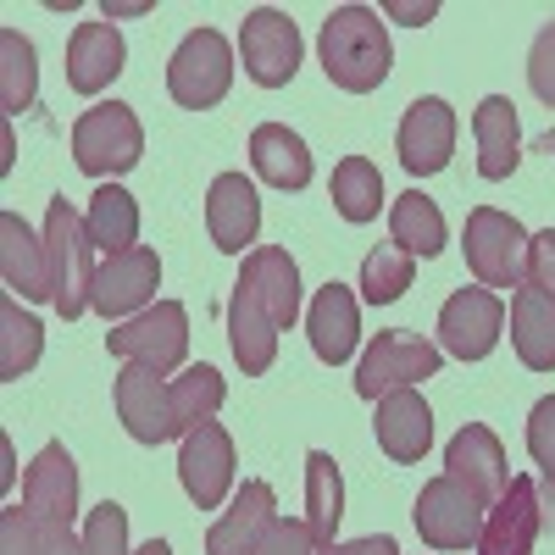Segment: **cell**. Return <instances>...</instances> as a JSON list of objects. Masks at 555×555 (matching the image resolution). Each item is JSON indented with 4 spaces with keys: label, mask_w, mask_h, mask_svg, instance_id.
Segmentation results:
<instances>
[{
    "label": "cell",
    "mask_w": 555,
    "mask_h": 555,
    "mask_svg": "<svg viewBox=\"0 0 555 555\" xmlns=\"http://www.w3.org/2000/svg\"><path fill=\"white\" fill-rule=\"evenodd\" d=\"M206 228H211V245L228 256H250L245 245H256L261 234V195L245 172H222L206 195Z\"/></svg>",
    "instance_id": "2e32d148"
},
{
    "label": "cell",
    "mask_w": 555,
    "mask_h": 555,
    "mask_svg": "<svg viewBox=\"0 0 555 555\" xmlns=\"http://www.w3.org/2000/svg\"><path fill=\"white\" fill-rule=\"evenodd\" d=\"M117 416L122 428L139 439V444H167L178 439V416H172V384L167 373H156V366H139L128 361L117 373Z\"/></svg>",
    "instance_id": "30bf717a"
},
{
    "label": "cell",
    "mask_w": 555,
    "mask_h": 555,
    "mask_svg": "<svg viewBox=\"0 0 555 555\" xmlns=\"http://www.w3.org/2000/svg\"><path fill=\"white\" fill-rule=\"evenodd\" d=\"M544 145H550V151H555V133H550V139H544Z\"/></svg>",
    "instance_id": "c3c4849f"
},
{
    "label": "cell",
    "mask_w": 555,
    "mask_h": 555,
    "mask_svg": "<svg viewBox=\"0 0 555 555\" xmlns=\"http://www.w3.org/2000/svg\"><path fill=\"white\" fill-rule=\"evenodd\" d=\"M139 156H145V128H139L133 106L101 101V106H89L73 122V162H78V172L122 178V172L139 167Z\"/></svg>",
    "instance_id": "3957f363"
},
{
    "label": "cell",
    "mask_w": 555,
    "mask_h": 555,
    "mask_svg": "<svg viewBox=\"0 0 555 555\" xmlns=\"http://www.w3.org/2000/svg\"><path fill=\"white\" fill-rule=\"evenodd\" d=\"M528 450L539 461V473L550 483V500H555V395H544L528 416Z\"/></svg>",
    "instance_id": "74e56055"
},
{
    "label": "cell",
    "mask_w": 555,
    "mask_h": 555,
    "mask_svg": "<svg viewBox=\"0 0 555 555\" xmlns=\"http://www.w3.org/2000/svg\"><path fill=\"white\" fill-rule=\"evenodd\" d=\"M156 284H162V261H156V250L151 245H133V250H122V256H106L101 261V272H95V311L112 322V317H139L151 306V295H156Z\"/></svg>",
    "instance_id": "9a60e30c"
},
{
    "label": "cell",
    "mask_w": 555,
    "mask_h": 555,
    "mask_svg": "<svg viewBox=\"0 0 555 555\" xmlns=\"http://www.w3.org/2000/svg\"><path fill=\"white\" fill-rule=\"evenodd\" d=\"M228 345H234V361L245 366V378H261L278 361V322L245 284H234V300H228Z\"/></svg>",
    "instance_id": "484cf974"
},
{
    "label": "cell",
    "mask_w": 555,
    "mask_h": 555,
    "mask_svg": "<svg viewBox=\"0 0 555 555\" xmlns=\"http://www.w3.org/2000/svg\"><path fill=\"white\" fill-rule=\"evenodd\" d=\"M378 444L389 461H400V467H411V461H423L428 444H434V411L428 400L416 389H395L378 400V423H373Z\"/></svg>",
    "instance_id": "d6986e66"
},
{
    "label": "cell",
    "mask_w": 555,
    "mask_h": 555,
    "mask_svg": "<svg viewBox=\"0 0 555 555\" xmlns=\"http://www.w3.org/2000/svg\"><path fill=\"white\" fill-rule=\"evenodd\" d=\"M23 512L34 522H62L73 528L78 517V467H73V455L67 444H44L34 455V467L23 478Z\"/></svg>",
    "instance_id": "ac0fdd59"
},
{
    "label": "cell",
    "mask_w": 555,
    "mask_h": 555,
    "mask_svg": "<svg viewBox=\"0 0 555 555\" xmlns=\"http://www.w3.org/2000/svg\"><path fill=\"white\" fill-rule=\"evenodd\" d=\"M539 522H544V505H539L533 478H512V489H505L483 517L478 555H533Z\"/></svg>",
    "instance_id": "e0dca14e"
},
{
    "label": "cell",
    "mask_w": 555,
    "mask_h": 555,
    "mask_svg": "<svg viewBox=\"0 0 555 555\" xmlns=\"http://www.w3.org/2000/svg\"><path fill=\"white\" fill-rule=\"evenodd\" d=\"M106 350L122 356V361H139V366H156V373H172V366H183V356H190V311L178 300H156L139 317L117 322L106 334Z\"/></svg>",
    "instance_id": "8992f818"
},
{
    "label": "cell",
    "mask_w": 555,
    "mask_h": 555,
    "mask_svg": "<svg viewBox=\"0 0 555 555\" xmlns=\"http://www.w3.org/2000/svg\"><path fill=\"white\" fill-rule=\"evenodd\" d=\"M240 56H245V78L261 89H284L300 73V28L289 23V12L278 7H256L240 28Z\"/></svg>",
    "instance_id": "ba28073f"
},
{
    "label": "cell",
    "mask_w": 555,
    "mask_h": 555,
    "mask_svg": "<svg viewBox=\"0 0 555 555\" xmlns=\"http://www.w3.org/2000/svg\"><path fill=\"white\" fill-rule=\"evenodd\" d=\"M384 12H389V17H405V23H416V28H423V23H428V17H434L439 7H400V0H389Z\"/></svg>",
    "instance_id": "f6af8a7d"
},
{
    "label": "cell",
    "mask_w": 555,
    "mask_h": 555,
    "mask_svg": "<svg viewBox=\"0 0 555 555\" xmlns=\"http://www.w3.org/2000/svg\"><path fill=\"white\" fill-rule=\"evenodd\" d=\"M178 483H183V494H190L201 512H217L222 494L234 489V439H228L222 423H206L195 434H183Z\"/></svg>",
    "instance_id": "8fae6325"
},
{
    "label": "cell",
    "mask_w": 555,
    "mask_h": 555,
    "mask_svg": "<svg viewBox=\"0 0 555 555\" xmlns=\"http://www.w3.org/2000/svg\"><path fill=\"white\" fill-rule=\"evenodd\" d=\"M278 522V500H272V489L267 483H245L240 494H234V505L211 522V533H206V555H256V544H261V533Z\"/></svg>",
    "instance_id": "603a6c76"
},
{
    "label": "cell",
    "mask_w": 555,
    "mask_h": 555,
    "mask_svg": "<svg viewBox=\"0 0 555 555\" xmlns=\"http://www.w3.org/2000/svg\"><path fill=\"white\" fill-rule=\"evenodd\" d=\"M83 228L89 240H95L101 256H122L139 245V201L117 183H101L95 195H89V211H83Z\"/></svg>",
    "instance_id": "f546056e"
},
{
    "label": "cell",
    "mask_w": 555,
    "mask_h": 555,
    "mask_svg": "<svg viewBox=\"0 0 555 555\" xmlns=\"http://www.w3.org/2000/svg\"><path fill=\"white\" fill-rule=\"evenodd\" d=\"M34 555H83V533L62 522H34Z\"/></svg>",
    "instance_id": "7bdbcfd3"
},
{
    "label": "cell",
    "mask_w": 555,
    "mask_h": 555,
    "mask_svg": "<svg viewBox=\"0 0 555 555\" xmlns=\"http://www.w3.org/2000/svg\"><path fill=\"white\" fill-rule=\"evenodd\" d=\"M306 334H311L317 361H328V366L350 361V350H356V339H361V306H356V295L339 284V278L317 289V300H311V311H306Z\"/></svg>",
    "instance_id": "44dd1931"
},
{
    "label": "cell",
    "mask_w": 555,
    "mask_h": 555,
    "mask_svg": "<svg viewBox=\"0 0 555 555\" xmlns=\"http://www.w3.org/2000/svg\"><path fill=\"white\" fill-rule=\"evenodd\" d=\"M240 284L267 306V317L278 322V328H289V322L300 317V267L289 250H278V245H261L245 256L240 267Z\"/></svg>",
    "instance_id": "cb8c5ba5"
},
{
    "label": "cell",
    "mask_w": 555,
    "mask_h": 555,
    "mask_svg": "<svg viewBox=\"0 0 555 555\" xmlns=\"http://www.w3.org/2000/svg\"><path fill=\"white\" fill-rule=\"evenodd\" d=\"M250 167H256V178L272 183V190H306L311 183V151L284 122H261L250 133Z\"/></svg>",
    "instance_id": "4316f807"
},
{
    "label": "cell",
    "mask_w": 555,
    "mask_h": 555,
    "mask_svg": "<svg viewBox=\"0 0 555 555\" xmlns=\"http://www.w3.org/2000/svg\"><path fill=\"white\" fill-rule=\"evenodd\" d=\"M128 44L117 34V23H78L67 39V83L78 95H101V89L122 73Z\"/></svg>",
    "instance_id": "ffe728a7"
},
{
    "label": "cell",
    "mask_w": 555,
    "mask_h": 555,
    "mask_svg": "<svg viewBox=\"0 0 555 555\" xmlns=\"http://www.w3.org/2000/svg\"><path fill=\"white\" fill-rule=\"evenodd\" d=\"M395 145H400V167L405 172H416V178L444 172L450 151H455V112H450V101H439V95L411 101L405 117H400Z\"/></svg>",
    "instance_id": "5bb4252c"
},
{
    "label": "cell",
    "mask_w": 555,
    "mask_h": 555,
    "mask_svg": "<svg viewBox=\"0 0 555 555\" xmlns=\"http://www.w3.org/2000/svg\"><path fill=\"white\" fill-rule=\"evenodd\" d=\"M317 56H322V73H328L339 89H350V95H373V89L389 78V28L373 7H339L328 12V23H322L317 34Z\"/></svg>",
    "instance_id": "6da1fadb"
},
{
    "label": "cell",
    "mask_w": 555,
    "mask_h": 555,
    "mask_svg": "<svg viewBox=\"0 0 555 555\" xmlns=\"http://www.w3.org/2000/svg\"><path fill=\"white\" fill-rule=\"evenodd\" d=\"M145 12H151L145 0H133V7H106V23H112V17H145Z\"/></svg>",
    "instance_id": "bcb514c9"
},
{
    "label": "cell",
    "mask_w": 555,
    "mask_h": 555,
    "mask_svg": "<svg viewBox=\"0 0 555 555\" xmlns=\"http://www.w3.org/2000/svg\"><path fill=\"white\" fill-rule=\"evenodd\" d=\"M44 250H51V306L73 322L95 306L101 267H95V240H89V228L67 195H56L51 211H44Z\"/></svg>",
    "instance_id": "7a4b0ae2"
},
{
    "label": "cell",
    "mask_w": 555,
    "mask_h": 555,
    "mask_svg": "<svg viewBox=\"0 0 555 555\" xmlns=\"http://www.w3.org/2000/svg\"><path fill=\"white\" fill-rule=\"evenodd\" d=\"M334 206L345 222H373L384 206V172L366 156H345L334 167Z\"/></svg>",
    "instance_id": "d6a6232c"
},
{
    "label": "cell",
    "mask_w": 555,
    "mask_h": 555,
    "mask_svg": "<svg viewBox=\"0 0 555 555\" xmlns=\"http://www.w3.org/2000/svg\"><path fill=\"white\" fill-rule=\"evenodd\" d=\"M444 366V350L428 345L423 334L411 328H384L373 334V345H366L361 366H356V395L361 400H384L395 389H416L423 378H434Z\"/></svg>",
    "instance_id": "277c9868"
},
{
    "label": "cell",
    "mask_w": 555,
    "mask_h": 555,
    "mask_svg": "<svg viewBox=\"0 0 555 555\" xmlns=\"http://www.w3.org/2000/svg\"><path fill=\"white\" fill-rule=\"evenodd\" d=\"M512 345L528 373H555V300L528 284L512 295Z\"/></svg>",
    "instance_id": "83f0119b"
},
{
    "label": "cell",
    "mask_w": 555,
    "mask_h": 555,
    "mask_svg": "<svg viewBox=\"0 0 555 555\" xmlns=\"http://www.w3.org/2000/svg\"><path fill=\"white\" fill-rule=\"evenodd\" d=\"M528 289H539L544 300H555V228H544V234L528 240Z\"/></svg>",
    "instance_id": "60d3db41"
},
{
    "label": "cell",
    "mask_w": 555,
    "mask_h": 555,
    "mask_svg": "<svg viewBox=\"0 0 555 555\" xmlns=\"http://www.w3.org/2000/svg\"><path fill=\"white\" fill-rule=\"evenodd\" d=\"M339 517H345V483H339V467H334V455H328V450H311V455H306V528H311V539L322 544V555L334 550Z\"/></svg>",
    "instance_id": "f1b7e54d"
},
{
    "label": "cell",
    "mask_w": 555,
    "mask_h": 555,
    "mask_svg": "<svg viewBox=\"0 0 555 555\" xmlns=\"http://www.w3.org/2000/svg\"><path fill=\"white\" fill-rule=\"evenodd\" d=\"M411 517H416V533H423L428 550H467V544H478L489 512L455 478H428Z\"/></svg>",
    "instance_id": "9c48e42d"
},
{
    "label": "cell",
    "mask_w": 555,
    "mask_h": 555,
    "mask_svg": "<svg viewBox=\"0 0 555 555\" xmlns=\"http://www.w3.org/2000/svg\"><path fill=\"white\" fill-rule=\"evenodd\" d=\"M411 278H416V256H405L400 245H378L361 261V295L373 306H389L411 289Z\"/></svg>",
    "instance_id": "d590c367"
},
{
    "label": "cell",
    "mask_w": 555,
    "mask_h": 555,
    "mask_svg": "<svg viewBox=\"0 0 555 555\" xmlns=\"http://www.w3.org/2000/svg\"><path fill=\"white\" fill-rule=\"evenodd\" d=\"M473 139H478V172L489 183L517 172V162H522V122H517V106L505 95H489L473 112Z\"/></svg>",
    "instance_id": "d4e9b609"
},
{
    "label": "cell",
    "mask_w": 555,
    "mask_h": 555,
    "mask_svg": "<svg viewBox=\"0 0 555 555\" xmlns=\"http://www.w3.org/2000/svg\"><path fill=\"white\" fill-rule=\"evenodd\" d=\"M528 228L494 206H478L467 217V267L483 289H522L528 278Z\"/></svg>",
    "instance_id": "5b68a950"
},
{
    "label": "cell",
    "mask_w": 555,
    "mask_h": 555,
    "mask_svg": "<svg viewBox=\"0 0 555 555\" xmlns=\"http://www.w3.org/2000/svg\"><path fill=\"white\" fill-rule=\"evenodd\" d=\"M0 272H7V289H17L23 300H51V250L17 211L0 217Z\"/></svg>",
    "instance_id": "7402d4cb"
},
{
    "label": "cell",
    "mask_w": 555,
    "mask_h": 555,
    "mask_svg": "<svg viewBox=\"0 0 555 555\" xmlns=\"http://www.w3.org/2000/svg\"><path fill=\"white\" fill-rule=\"evenodd\" d=\"M256 555H322V544L311 539V528H306V522H289V517H278V522H272V528L261 533Z\"/></svg>",
    "instance_id": "ab89813d"
},
{
    "label": "cell",
    "mask_w": 555,
    "mask_h": 555,
    "mask_svg": "<svg viewBox=\"0 0 555 555\" xmlns=\"http://www.w3.org/2000/svg\"><path fill=\"white\" fill-rule=\"evenodd\" d=\"M444 478H455L461 489H467L483 512L489 505L512 489V467H505V450H500V439L483 428V423H467L455 439H450V450H444Z\"/></svg>",
    "instance_id": "4fadbf2b"
},
{
    "label": "cell",
    "mask_w": 555,
    "mask_h": 555,
    "mask_svg": "<svg viewBox=\"0 0 555 555\" xmlns=\"http://www.w3.org/2000/svg\"><path fill=\"white\" fill-rule=\"evenodd\" d=\"M389 234L405 256H439L444 250V217L423 190H405L389 211Z\"/></svg>",
    "instance_id": "4dcf8cb0"
},
{
    "label": "cell",
    "mask_w": 555,
    "mask_h": 555,
    "mask_svg": "<svg viewBox=\"0 0 555 555\" xmlns=\"http://www.w3.org/2000/svg\"><path fill=\"white\" fill-rule=\"evenodd\" d=\"M528 83H533V95L555 112V23H544L533 34V51H528Z\"/></svg>",
    "instance_id": "f35d334b"
},
{
    "label": "cell",
    "mask_w": 555,
    "mask_h": 555,
    "mask_svg": "<svg viewBox=\"0 0 555 555\" xmlns=\"http://www.w3.org/2000/svg\"><path fill=\"white\" fill-rule=\"evenodd\" d=\"M500 322H505V306L494 289H483V284L455 289L439 311V345L461 361H483L500 345Z\"/></svg>",
    "instance_id": "7c38bea8"
},
{
    "label": "cell",
    "mask_w": 555,
    "mask_h": 555,
    "mask_svg": "<svg viewBox=\"0 0 555 555\" xmlns=\"http://www.w3.org/2000/svg\"><path fill=\"white\" fill-rule=\"evenodd\" d=\"M34 83H39V56L17 28H0V106L28 112L34 106Z\"/></svg>",
    "instance_id": "e575fe53"
},
{
    "label": "cell",
    "mask_w": 555,
    "mask_h": 555,
    "mask_svg": "<svg viewBox=\"0 0 555 555\" xmlns=\"http://www.w3.org/2000/svg\"><path fill=\"white\" fill-rule=\"evenodd\" d=\"M328 555H400V550H395V539H384V533H378V539H350V544H334Z\"/></svg>",
    "instance_id": "ee69618b"
},
{
    "label": "cell",
    "mask_w": 555,
    "mask_h": 555,
    "mask_svg": "<svg viewBox=\"0 0 555 555\" xmlns=\"http://www.w3.org/2000/svg\"><path fill=\"white\" fill-rule=\"evenodd\" d=\"M39 350H44V328L7 295V300H0V378H7V384L23 378L28 366L39 361Z\"/></svg>",
    "instance_id": "836d02e7"
},
{
    "label": "cell",
    "mask_w": 555,
    "mask_h": 555,
    "mask_svg": "<svg viewBox=\"0 0 555 555\" xmlns=\"http://www.w3.org/2000/svg\"><path fill=\"white\" fill-rule=\"evenodd\" d=\"M228 83H234V51H228V39L217 28H195L167 62V95L190 112L217 106L228 95Z\"/></svg>",
    "instance_id": "52a82bcc"
},
{
    "label": "cell",
    "mask_w": 555,
    "mask_h": 555,
    "mask_svg": "<svg viewBox=\"0 0 555 555\" xmlns=\"http://www.w3.org/2000/svg\"><path fill=\"white\" fill-rule=\"evenodd\" d=\"M0 555H34V517L23 505L0 512Z\"/></svg>",
    "instance_id": "b9f144b4"
},
{
    "label": "cell",
    "mask_w": 555,
    "mask_h": 555,
    "mask_svg": "<svg viewBox=\"0 0 555 555\" xmlns=\"http://www.w3.org/2000/svg\"><path fill=\"white\" fill-rule=\"evenodd\" d=\"M228 400V384L217 366H190L183 378H172V416H178V434H195L206 423H217V411Z\"/></svg>",
    "instance_id": "1f68e13d"
},
{
    "label": "cell",
    "mask_w": 555,
    "mask_h": 555,
    "mask_svg": "<svg viewBox=\"0 0 555 555\" xmlns=\"http://www.w3.org/2000/svg\"><path fill=\"white\" fill-rule=\"evenodd\" d=\"M133 555H172V544H167V539H151V544H139Z\"/></svg>",
    "instance_id": "7dc6e473"
},
{
    "label": "cell",
    "mask_w": 555,
    "mask_h": 555,
    "mask_svg": "<svg viewBox=\"0 0 555 555\" xmlns=\"http://www.w3.org/2000/svg\"><path fill=\"white\" fill-rule=\"evenodd\" d=\"M83 555H133L128 550V512L117 500L95 505V512L83 517Z\"/></svg>",
    "instance_id": "8d00e7d4"
}]
</instances>
